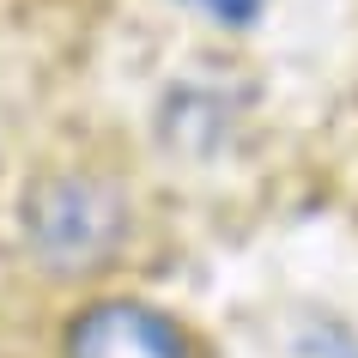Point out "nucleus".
Here are the masks:
<instances>
[{
    "mask_svg": "<svg viewBox=\"0 0 358 358\" xmlns=\"http://www.w3.org/2000/svg\"><path fill=\"white\" fill-rule=\"evenodd\" d=\"M24 225H31V243H37V255L49 267L85 273V267L110 262V249L122 243L128 213H122L115 189H103L92 176H49V182L31 194Z\"/></svg>",
    "mask_w": 358,
    "mask_h": 358,
    "instance_id": "f257e3e1",
    "label": "nucleus"
},
{
    "mask_svg": "<svg viewBox=\"0 0 358 358\" xmlns=\"http://www.w3.org/2000/svg\"><path fill=\"white\" fill-rule=\"evenodd\" d=\"M67 358H194V340L176 316L140 298H103L85 303L67 322Z\"/></svg>",
    "mask_w": 358,
    "mask_h": 358,
    "instance_id": "f03ea898",
    "label": "nucleus"
}]
</instances>
